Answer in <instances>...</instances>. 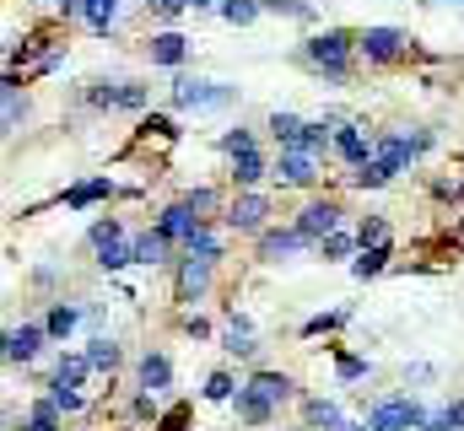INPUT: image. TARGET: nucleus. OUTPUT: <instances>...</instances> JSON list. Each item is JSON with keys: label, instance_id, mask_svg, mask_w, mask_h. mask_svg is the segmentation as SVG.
Masks as SVG:
<instances>
[{"label": "nucleus", "instance_id": "obj_1", "mask_svg": "<svg viewBox=\"0 0 464 431\" xmlns=\"http://www.w3.org/2000/svg\"><path fill=\"white\" fill-rule=\"evenodd\" d=\"M297 60L319 76V81H351V60H356V33L346 27H324V33H314V38H303V49H297Z\"/></svg>", "mask_w": 464, "mask_h": 431}, {"label": "nucleus", "instance_id": "obj_2", "mask_svg": "<svg viewBox=\"0 0 464 431\" xmlns=\"http://www.w3.org/2000/svg\"><path fill=\"white\" fill-rule=\"evenodd\" d=\"M168 98H173V108H184V113H211V108H232V103H237V87H227V81H206V76H189V71H179Z\"/></svg>", "mask_w": 464, "mask_h": 431}, {"label": "nucleus", "instance_id": "obj_3", "mask_svg": "<svg viewBox=\"0 0 464 431\" xmlns=\"http://www.w3.org/2000/svg\"><path fill=\"white\" fill-rule=\"evenodd\" d=\"M367 426L372 431H421L427 426V405L411 399V394L378 399V405H367Z\"/></svg>", "mask_w": 464, "mask_h": 431}, {"label": "nucleus", "instance_id": "obj_4", "mask_svg": "<svg viewBox=\"0 0 464 431\" xmlns=\"http://www.w3.org/2000/svg\"><path fill=\"white\" fill-rule=\"evenodd\" d=\"M222 226H227V232H243V237L270 232V200L254 195V189H237L227 200V211H222Z\"/></svg>", "mask_w": 464, "mask_h": 431}, {"label": "nucleus", "instance_id": "obj_5", "mask_svg": "<svg viewBox=\"0 0 464 431\" xmlns=\"http://www.w3.org/2000/svg\"><path fill=\"white\" fill-rule=\"evenodd\" d=\"M405 54H411V38L400 27H362L356 33V60H367V65H394Z\"/></svg>", "mask_w": 464, "mask_h": 431}, {"label": "nucleus", "instance_id": "obj_6", "mask_svg": "<svg viewBox=\"0 0 464 431\" xmlns=\"http://www.w3.org/2000/svg\"><path fill=\"white\" fill-rule=\"evenodd\" d=\"M341 216H346V211H341V200H335V195H314V200L297 211V221H292V226H297V232L319 248L330 232H341Z\"/></svg>", "mask_w": 464, "mask_h": 431}, {"label": "nucleus", "instance_id": "obj_7", "mask_svg": "<svg viewBox=\"0 0 464 431\" xmlns=\"http://www.w3.org/2000/svg\"><path fill=\"white\" fill-rule=\"evenodd\" d=\"M82 98H87V108H124V113H140L151 92H146L140 81H92Z\"/></svg>", "mask_w": 464, "mask_h": 431}, {"label": "nucleus", "instance_id": "obj_8", "mask_svg": "<svg viewBox=\"0 0 464 431\" xmlns=\"http://www.w3.org/2000/svg\"><path fill=\"white\" fill-rule=\"evenodd\" d=\"M211 281H217V264L206 259H179V275H173V302H206L211 297Z\"/></svg>", "mask_w": 464, "mask_h": 431}, {"label": "nucleus", "instance_id": "obj_9", "mask_svg": "<svg viewBox=\"0 0 464 431\" xmlns=\"http://www.w3.org/2000/svg\"><path fill=\"white\" fill-rule=\"evenodd\" d=\"M270 178H276L281 189H314V184H319V157H308V151H276Z\"/></svg>", "mask_w": 464, "mask_h": 431}, {"label": "nucleus", "instance_id": "obj_10", "mask_svg": "<svg viewBox=\"0 0 464 431\" xmlns=\"http://www.w3.org/2000/svg\"><path fill=\"white\" fill-rule=\"evenodd\" d=\"M303 248H314L297 226H270V232H259L254 237V254H259V264H281V259H292V254H303Z\"/></svg>", "mask_w": 464, "mask_h": 431}, {"label": "nucleus", "instance_id": "obj_11", "mask_svg": "<svg viewBox=\"0 0 464 431\" xmlns=\"http://www.w3.org/2000/svg\"><path fill=\"white\" fill-rule=\"evenodd\" d=\"M335 157L346 162V168H367L372 157H378V140L362 129V124H351V119H341L335 124Z\"/></svg>", "mask_w": 464, "mask_h": 431}, {"label": "nucleus", "instance_id": "obj_12", "mask_svg": "<svg viewBox=\"0 0 464 431\" xmlns=\"http://www.w3.org/2000/svg\"><path fill=\"white\" fill-rule=\"evenodd\" d=\"M119 11H124V0H65L60 5V16H82L98 38H109L119 27Z\"/></svg>", "mask_w": 464, "mask_h": 431}, {"label": "nucleus", "instance_id": "obj_13", "mask_svg": "<svg viewBox=\"0 0 464 431\" xmlns=\"http://www.w3.org/2000/svg\"><path fill=\"white\" fill-rule=\"evenodd\" d=\"M200 226H206V216L189 211L184 200H173V206H162V211H157V232H162V237H173V248H184Z\"/></svg>", "mask_w": 464, "mask_h": 431}, {"label": "nucleus", "instance_id": "obj_14", "mask_svg": "<svg viewBox=\"0 0 464 431\" xmlns=\"http://www.w3.org/2000/svg\"><path fill=\"white\" fill-rule=\"evenodd\" d=\"M146 60L162 65V71H184V60H189V38L173 33V27H162V33L146 38Z\"/></svg>", "mask_w": 464, "mask_h": 431}, {"label": "nucleus", "instance_id": "obj_15", "mask_svg": "<svg viewBox=\"0 0 464 431\" xmlns=\"http://www.w3.org/2000/svg\"><path fill=\"white\" fill-rule=\"evenodd\" d=\"M44 340H49L44 323H16V329H5V361H11V367H27V361L44 350Z\"/></svg>", "mask_w": 464, "mask_h": 431}, {"label": "nucleus", "instance_id": "obj_16", "mask_svg": "<svg viewBox=\"0 0 464 431\" xmlns=\"http://www.w3.org/2000/svg\"><path fill=\"white\" fill-rule=\"evenodd\" d=\"M135 388H140V394H157V399H162V394L173 388V361H168L162 350H146V356L135 361Z\"/></svg>", "mask_w": 464, "mask_h": 431}, {"label": "nucleus", "instance_id": "obj_17", "mask_svg": "<svg viewBox=\"0 0 464 431\" xmlns=\"http://www.w3.org/2000/svg\"><path fill=\"white\" fill-rule=\"evenodd\" d=\"M232 410H237V421H243V426H254V431H265L270 421H276V405H270L259 388H248V383L232 394Z\"/></svg>", "mask_w": 464, "mask_h": 431}, {"label": "nucleus", "instance_id": "obj_18", "mask_svg": "<svg viewBox=\"0 0 464 431\" xmlns=\"http://www.w3.org/2000/svg\"><path fill=\"white\" fill-rule=\"evenodd\" d=\"M270 168H276V162H265V151H237L232 168H227V178L237 189H254L259 178H270Z\"/></svg>", "mask_w": 464, "mask_h": 431}, {"label": "nucleus", "instance_id": "obj_19", "mask_svg": "<svg viewBox=\"0 0 464 431\" xmlns=\"http://www.w3.org/2000/svg\"><path fill=\"white\" fill-rule=\"evenodd\" d=\"M303 426L308 431H346L351 421L341 416L335 399H303Z\"/></svg>", "mask_w": 464, "mask_h": 431}, {"label": "nucleus", "instance_id": "obj_20", "mask_svg": "<svg viewBox=\"0 0 464 431\" xmlns=\"http://www.w3.org/2000/svg\"><path fill=\"white\" fill-rule=\"evenodd\" d=\"M222 350H227V356H243V361L259 356V340H254V329H248L243 313H232L227 319V329H222Z\"/></svg>", "mask_w": 464, "mask_h": 431}, {"label": "nucleus", "instance_id": "obj_21", "mask_svg": "<svg viewBox=\"0 0 464 431\" xmlns=\"http://www.w3.org/2000/svg\"><path fill=\"white\" fill-rule=\"evenodd\" d=\"M303 124H308V119H297V113H286V108H276V113L265 119V129H270L276 151H297V140H303Z\"/></svg>", "mask_w": 464, "mask_h": 431}, {"label": "nucleus", "instance_id": "obj_22", "mask_svg": "<svg viewBox=\"0 0 464 431\" xmlns=\"http://www.w3.org/2000/svg\"><path fill=\"white\" fill-rule=\"evenodd\" d=\"M335 124H341V119H308L297 151H308V157H330V151H335Z\"/></svg>", "mask_w": 464, "mask_h": 431}, {"label": "nucleus", "instance_id": "obj_23", "mask_svg": "<svg viewBox=\"0 0 464 431\" xmlns=\"http://www.w3.org/2000/svg\"><path fill=\"white\" fill-rule=\"evenodd\" d=\"M130 248H135V264H168L173 259V237H162L157 226L140 232V237H130Z\"/></svg>", "mask_w": 464, "mask_h": 431}, {"label": "nucleus", "instance_id": "obj_24", "mask_svg": "<svg viewBox=\"0 0 464 431\" xmlns=\"http://www.w3.org/2000/svg\"><path fill=\"white\" fill-rule=\"evenodd\" d=\"M248 388H259V394H265V399H270L276 410H281V405H286V399L297 394V383H292L286 372H270V367H259V372L248 378Z\"/></svg>", "mask_w": 464, "mask_h": 431}, {"label": "nucleus", "instance_id": "obj_25", "mask_svg": "<svg viewBox=\"0 0 464 431\" xmlns=\"http://www.w3.org/2000/svg\"><path fill=\"white\" fill-rule=\"evenodd\" d=\"M87 319V308H76V302H54L49 308V319H44V329H49V340L54 345H65L71 334H76V323Z\"/></svg>", "mask_w": 464, "mask_h": 431}, {"label": "nucleus", "instance_id": "obj_26", "mask_svg": "<svg viewBox=\"0 0 464 431\" xmlns=\"http://www.w3.org/2000/svg\"><path fill=\"white\" fill-rule=\"evenodd\" d=\"M184 254H189V259H206V264H222L227 243H222V232H217V226L206 221V226H200V232H195V237L184 243Z\"/></svg>", "mask_w": 464, "mask_h": 431}, {"label": "nucleus", "instance_id": "obj_27", "mask_svg": "<svg viewBox=\"0 0 464 431\" xmlns=\"http://www.w3.org/2000/svg\"><path fill=\"white\" fill-rule=\"evenodd\" d=\"M389 259H394V248H389V243H372V248H362V254L351 259V275H356V281H372V275L389 270Z\"/></svg>", "mask_w": 464, "mask_h": 431}, {"label": "nucleus", "instance_id": "obj_28", "mask_svg": "<svg viewBox=\"0 0 464 431\" xmlns=\"http://www.w3.org/2000/svg\"><path fill=\"white\" fill-rule=\"evenodd\" d=\"M87 361H92V372H109V378H114L119 361H124V350H119V340H109V334H92V340H87Z\"/></svg>", "mask_w": 464, "mask_h": 431}, {"label": "nucleus", "instance_id": "obj_29", "mask_svg": "<svg viewBox=\"0 0 464 431\" xmlns=\"http://www.w3.org/2000/svg\"><path fill=\"white\" fill-rule=\"evenodd\" d=\"M109 195H119V184H114V178H87V184L65 189V206H71V211H87L92 200H109Z\"/></svg>", "mask_w": 464, "mask_h": 431}, {"label": "nucleus", "instance_id": "obj_30", "mask_svg": "<svg viewBox=\"0 0 464 431\" xmlns=\"http://www.w3.org/2000/svg\"><path fill=\"white\" fill-rule=\"evenodd\" d=\"M351 184H356V189H383V184H394V168L372 157L367 168H351Z\"/></svg>", "mask_w": 464, "mask_h": 431}, {"label": "nucleus", "instance_id": "obj_31", "mask_svg": "<svg viewBox=\"0 0 464 431\" xmlns=\"http://www.w3.org/2000/svg\"><path fill=\"white\" fill-rule=\"evenodd\" d=\"M217 11H222V22H232V27H254L265 5H259V0H222Z\"/></svg>", "mask_w": 464, "mask_h": 431}, {"label": "nucleus", "instance_id": "obj_32", "mask_svg": "<svg viewBox=\"0 0 464 431\" xmlns=\"http://www.w3.org/2000/svg\"><path fill=\"white\" fill-rule=\"evenodd\" d=\"M179 200H184V206H189V211H200V216H206V221H211V216H222V211H227V206H222V195H217V189H184V195H179Z\"/></svg>", "mask_w": 464, "mask_h": 431}, {"label": "nucleus", "instance_id": "obj_33", "mask_svg": "<svg viewBox=\"0 0 464 431\" xmlns=\"http://www.w3.org/2000/svg\"><path fill=\"white\" fill-rule=\"evenodd\" d=\"M346 254H362V243H356V232H330L324 243H319V259H346Z\"/></svg>", "mask_w": 464, "mask_h": 431}, {"label": "nucleus", "instance_id": "obj_34", "mask_svg": "<svg viewBox=\"0 0 464 431\" xmlns=\"http://www.w3.org/2000/svg\"><path fill=\"white\" fill-rule=\"evenodd\" d=\"M124 264H135V248H130V243H109V248H98V270H103V275H119Z\"/></svg>", "mask_w": 464, "mask_h": 431}, {"label": "nucleus", "instance_id": "obj_35", "mask_svg": "<svg viewBox=\"0 0 464 431\" xmlns=\"http://www.w3.org/2000/svg\"><path fill=\"white\" fill-rule=\"evenodd\" d=\"M237 388H243V383H237V378H232V372H211V378H206V388H200V394H206V399H211V405H227L232 394H237Z\"/></svg>", "mask_w": 464, "mask_h": 431}, {"label": "nucleus", "instance_id": "obj_36", "mask_svg": "<svg viewBox=\"0 0 464 431\" xmlns=\"http://www.w3.org/2000/svg\"><path fill=\"white\" fill-rule=\"evenodd\" d=\"M265 11H281V16H292V22H314L319 11H314V0H259Z\"/></svg>", "mask_w": 464, "mask_h": 431}, {"label": "nucleus", "instance_id": "obj_37", "mask_svg": "<svg viewBox=\"0 0 464 431\" xmlns=\"http://www.w3.org/2000/svg\"><path fill=\"white\" fill-rule=\"evenodd\" d=\"M351 319V308H335V313H319V319L303 323V340H319V334H330V329H341Z\"/></svg>", "mask_w": 464, "mask_h": 431}, {"label": "nucleus", "instance_id": "obj_38", "mask_svg": "<svg viewBox=\"0 0 464 431\" xmlns=\"http://www.w3.org/2000/svg\"><path fill=\"white\" fill-rule=\"evenodd\" d=\"M222 151H227V157H237V151H259V140H254V129L232 124L227 135H222Z\"/></svg>", "mask_w": 464, "mask_h": 431}, {"label": "nucleus", "instance_id": "obj_39", "mask_svg": "<svg viewBox=\"0 0 464 431\" xmlns=\"http://www.w3.org/2000/svg\"><path fill=\"white\" fill-rule=\"evenodd\" d=\"M356 243H362V248H372V243H389V221H383V216H367V221L356 226Z\"/></svg>", "mask_w": 464, "mask_h": 431}, {"label": "nucleus", "instance_id": "obj_40", "mask_svg": "<svg viewBox=\"0 0 464 431\" xmlns=\"http://www.w3.org/2000/svg\"><path fill=\"white\" fill-rule=\"evenodd\" d=\"M87 237H92V248H109V243H124V226L109 216V221H92V232H87Z\"/></svg>", "mask_w": 464, "mask_h": 431}, {"label": "nucleus", "instance_id": "obj_41", "mask_svg": "<svg viewBox=\"0 0 464 431\" xmlns=\"http://www.w3.org/2000/svg\"><path fill=\"white\" fill-rule=\"evenodd\" d=\"M335 372H341V383H362L372 367H367L362 356H346V350H341V356H335Z\"/></svg>", "mask_w": 464, "mask_h": 431}, {"label": "nucleus", "instance_id": "obj_42", "mask_svg": "<svg viewBox=\"0 0 464 431\" xmlns=\"http://www.w3.org/2000/svg\"><path fill=\"white\" fill-rule=\"evenodd\" d=\"M49 399L65 410V416H76V410H87V394L82 388H49Z\"/></svg>", "mask_w": 464, "mask_h": 431}, {"label": "nucleus", "instance_id": "obj_43", "mask_svg": "<svg viewBox=\"0 0 464 431\" xmlns=\"http://www.w3.org/2000/svg\"><path fill=\"white\" fill-rule=\"evenodd\" d=\"M146 11H151L157 22H179V16L189 11V0H146Z\"/></svg>", "mask_w": 464, "mask_h": 431}, {"label": "nucleus", "instance_id": "obj_44", "mask_svg": "<svg viewBox=\"0 0 464 431\" xmlns=\"http://www.w3.org/2000/svg\"><path fill=\"white\" fill-rule=\"evenodd\" d=\"M432 195H438V200H459V195H464V178H438V184H432Z\"/></svg>", "mask_w": 464, "mask_h": 431}, {"label": "nucleus", "instance_id": "obj_45", "mask_svg": "<svg viewBox=\"0 0 464 431\" xmlns=\"http://www.w3.org/2000/svg\"><path fill=\"white\" fill-rule=\"evenodd\" d=\"M184 334H189V340H206V334H211V323H206V319H184Z\"/></svg>", "mask_w": 464, "mask_h": 431}, {"label": "nucleus", "instance_id": "obj_46", "mask_svg": "<svg viewBox=\"0 0 464 431\" xmlns=\"http://www.w3.org/2000/svg\"><path fill=\"white\" fill-rule=\"evenodd\" d=\"M421 431H454V426H449V416L438 410V416H427V426H421Z\"/></svg>", "mask_w": 464, "mask_h": 431}, {"label": "nucleus", "instance_id": "obj_47", "mask_svg": "<svg viewBox=\"0 0 464 431\" xmlns=\"http://www.w3.org/2000/svg\"><path fill=\"white\" fill-rule=\"evenodd\" d=\"M449 243H454V248H459V254H464V216H459V221H454V226H449Z\"/></svg>", "mask_w": 464, "mask_h": 431}, {"label": "nucleus", "instance_id": "obj_48", "mask_svg": "<svg viewBox=\"0 0 464 431\" xmlns=\"http://www.w3.org/2000/svg\"><path fill=\"white\" fill-rule=\"evenodd\" d=\"M211 5H222V0H189V11H211Z\"/></svg>", "mask_w": 464, "mask_h": 431}, {"label": "nucleus", "instance_id": "obj_49", "mask_svg": "<svg viewBox=\"0 0 464 431\" xmlns=\"http://www.w3.org/2000/svg\"><path fill=\"white\" fill-rule=\"evenodd\" d=\"M432 5H438V0H432Z\"/></svg>", "mask_w": 464, "mask_h": 431}, {"label": "nucleus", "instance_id": "obj_50", "mask_svg": "<svg viewBox=\"0 0 464 431\" xmlns=\"http://www.w3.org/2000/svg\"><path fill=\"white\" fill-rule=\"evenodd\" d=\"M303 431H308V426H303Z\"/></svg>", "mask_w": 464, "mask_h": 431}]
</instances>
